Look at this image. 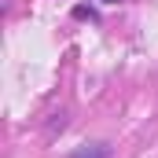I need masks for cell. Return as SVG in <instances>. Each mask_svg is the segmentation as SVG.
I'll return each instance as SVG.
<instances>
[{
    "mask_svg": "<svg viewBox=\"0 0 158 158\" xmlns=\"http://www.w3.org/2000/svg\"><path fill=\"white\" fill-rule=\"evenodd\" d=\"M74 158H107V147H103V143H96V147H88V151H77Z\"/></svg>",
    "mask_w": 158,
    "mask_h": 158,
    "instance_id": "6da1fadb",
    "label": "cell"
},
{
    "mask_svg": "<svg viewBox=\"0 0 158 158\" xmlns=\"http://www.w3.org/2000/svg\"><path fill=\"white\" fill-rule=\"evenodd\" d=\"M74 15H77V19H92V22H96V11H92V7H74Z\"/></svg>",
    "mask_w": 158,
    "mask_h": 158,
    "instance_id": "7a4b0ae2",
    "label": "cell"
},
{
    "mask_svg": "<svg viewBox=\"0 0 158 158\" xmlns=\"http://www.w3.org/2000/svg\"><path fill=\"white\" fill-rule=\"evenodd\" d=\"M103 4H118V0H103Z\"/></svg>",
    "mask_w": 158,
    "mask_h": 158,
    "instance_id": "3957f363",
    "label": "cell"
}]
</instances>
